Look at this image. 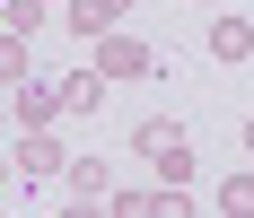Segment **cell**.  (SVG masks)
<instances>
[{
	"mask_svg": "<svg viewBox=\"0 0 254 218\" xmlns=\"http://www.w3.org/2000/svg\"><path fill=\"white\" fill-rule=\"evenodd\" d=\"M9 114H18V131H53V122L70 114V105H62V79H18Z\"/></svg>",
	"mask_w": 254,
	"mask_h": 218,
	"instance_id": "4",
	"label": "cell"
},
{
	"mask_svg": "<svg viewBox=\"0 0 254 218\" xmlns=\"http://www.w3.org/2000/svg\"><path fill=\"white\" fill-rule=\"evenodd\" d=\"M88 52H97V70H105V79H149V70H158V44L123 35V26H105V35H97Z\"/></svg>",
	"mask_w": 254,
	"mask_h": 218,
	"instance_id": "2",
	"label": "cell"
},
{
	"mask_svg": "<svg viewBox=\"0 0 254 218\" xmlns=\"http://www.w3.org/2000/svg\"><path fill=\"white\" fill-rule=\"evenodd\" d=\"M193 9H219V0H193Z\"/></svg>",
	"mask_w": 254,
	"mask_h": 218,
	"instance_id": "14",
	"label": "cell"
},
{
	"mask_svg": "<svg viewBox=\"0 0 254 218\" xmlns=\"http://www.w3.org/2000/svg\"><path fill=\"white\" fill-rule=\"evenodd\" d=\"M9 157H18V183H26V192H35V183H62V166H70V148L53 140V131H18Z\"/></svg>",
	"mask_w": 254,
	"mask_h": 218,
	"instance_id": "3",
	"label": "cell"
},
{
	"mask_svg": "<svg viewBox=\"0 0 254 218\" xmlns=\"http://www.w3.org/2000/svg\"><path fill=\"white\" fill-rule=\"evenodd\" d=\"M210 61H254V18H210Z\"/></svg>",
	"mask_w": 254,
	"mask_h": 218,
	"instance_id": "7",
	"label": "cell"
},
{
	"mask_svg": "<svg viewBox=\"0 0 254 218\" xmlns=\"http://www.w3.org/2000/svg\"><path fill=\"white\" fill-rule=\"evenodd\" d=\"M105 87H114V79H105L97 61H88V70H62V105H70V114H97V105H105Z\"/></svg>",
	"mask_w": 254,
	"mask_h": 218,
	"instance_id": "8",
	"label": "cell"
},
{
	"mask_svg": "<svg viewBox=\"0 0 254 218\" xmlns=\"http://www.w3.org/2000/svg\"><path fill=\"white\" fill-rule=\"evenodd\" d=\"M246 157H254V122H246Z\"/></svg>",
	"mask_w": 254,
	"mask_h": 218,
	"instance_id": "13",
	"label": "cell"
},
{
	"mask_svg": "<svg viewBox=\"0 0 254 218\" xmlns=\"http://www.w3.org/2000/svg\"><path fill=\"white\" fill-rule=\"evenodd\" d=\"M62 9H70V18H62V26H70V35H88V44H97L105 26H123L131 9H140V0H62Z\"/></svg>",
	"mask_w": 254,
	"mask_h": 218,
	"instance_id": "5",
	"label": "cell"
},
{
	"mask_svg": "<svg viewBox=\"0 0 254 218\" xmlns=\"http://www.w3.org/2000/svg\"><path fill=\"white\" fill-rule=\"evenodd\" d=\"M62 192H70L79 210H97V201L114 192V166H105V157H70V166H62Z\"/></svg>",
	"mask_w": 254,
	"mask_h": 218,
	"instance_id": "6",
	"label": "cell"
},
{
	"mask_svg": "<svg viewBox=\"0 0 254 218\" xmlns=\"http://www.w3.org/2000/svg\"><path fill=\"white\" fill-rule=\"evenodd\" d=\"M0 122H18V114H9V96H0Z\"/></svg>",
	"mask_w": 254,
	"mask_h": 218,
	"instance_id": "12",
	"label": "cell"
},
{
	"mask_svg": "<svg viewBox=\"0 0 254 218\" xmlns=\"http://www.w3.org/2000/svg\"><path fill=\"white\" fill-rule=\"evenodd\" d=\"M9 183H18V157H9V148H0V192H9Z\"/></svg>",
	"mask_w": 254,
	"mask_h": 218,
	"instance_id": "11",
	"label": "cell"
},
{
	"mask_svg": "<svg viewBox=\"0 0 254 218\" xmlns=\"http://www.w3.org/2000/svg\"><path fill=\"white\" fill-rule=\"evenodd\" d=\"M131 157H149L158 183H193V131L176 114H140L131 122Z\"/></svg>",
	"mask_w": 254,
	"mask_h": 218,
	"instance_id": "1",
	"label": "cell"
},
{
	"mask_svg": "<svg viewBox=\"0 0 254 218\" xmlns=\"http://www.w3.org/2000/svg\"><path fill=\"white\" fill-rule=\"evenodd\" d=\"M18 79H35V35L0 26V87H18Z\"/></svg>",
	"mask_w": 254,
	"mask_h": 218,
	"instance_id": "9",
	"label": "cell"
},
{
	"mask_svg": "<svg viewBox=\"0 0 254 218\" xmlns=\"http://www.w3.org/2000/svg\"><path fill=\"white\" fill-rule=\"evenodd\" d=\"M44 9H53V0H0V26H18V35H35V26H44Z\"/></svg>",
	"mask_w": 254,
	"mask_h": 218,
	"instance_id": "10",
	"label": "cell"
}]
</instances>
